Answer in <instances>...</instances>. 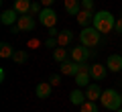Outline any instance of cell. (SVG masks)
Wrapping results in <instances>:
<instances>
[{
  "label": "cell",
  "instance_id": "6da1fadb",
  "mask_svg": "<svg viewBox=\"0 0 122 112\" xmlns=\"http://www.w3.org/2000/svg\"><path fill=\"white\" fill-rule=\"evenodd\" d=\"M92 25L96 27L102 35L112 33L114 27H116V16H114L112 12H108V10H100V12L94 14V22H92Z\"/></svg>",
  "mask_w": 122,
  "mask_h": 112
},
{
  "label": "cell",
  "instance_id": "7a4b0ae2",
  "mask_svg": "<svg viewBox=\"0 0 122 112\" xmlns=\"http://www.w3.org/2000/svg\"><path fill=\"white\" fill-rule=\"evenodd\" d=\"M100 102H102V106H104V108L116 112L118 108L122 106V94H120V92H116V90H112V88H108V90L102 92Z\"/></svg>",
  "mask_w": 122,
  "mask_h": 112
},
{
  "label": "cell",
  "instance_id": "3957f363",
  "mask_svg": "<svg viewBox=\"0 0 122 112\" xmlns=\"http://www.w3.org/2000/svg\"><path fill=\"white\" fill-rule=\"evenodd\" d=\"M100 31L96 29V27H83L81 33H79V41H81V45H86V47H96L98 43H100Z\"/></svg>",
  "mask_w": 122,
  "mask_h": 112
},
{
  "label": "cell",
  "instance_id": "277c9868",
  "mask_svg": "<svg viewBox=\"0 0 122 112\" xmlns=\"http://www.w3.org/2000/svg\"><path fill=\"white\" fill-rule=\"evenodd\" d=\"M37 16H39V22L43 27H47V29H53V27L57 25V12L51 8V6H49V8H43Z\"/></svg>",
  "mask_w": 122,
  "mask_h": 112
},
{
  "label": "cell",
  "instance_id": "5b68a950",
  "mask_svg": "<svg viewBox=\"0 0 122 112\" xmlns=\"http://www.w3.org/2000/svg\"><path fill=\"white\" fill-rule=\"evenodd\" d=\"M16 27L22 31V33H30V31L35 29V18H33V14H30V12L29 14H20Z\"/></svg>",
  "mask_w": 122,
  "mask_h": 112
},
{
  "label": "cell",
  "instance_id": "8992f818",
  "mask_svg": "<svg viewBox=\"0 0 122 112\" xmlns=\"http://www.w3.org/2000/svg\"><path fill=\"white\" fill-rule=\"evenodd\" d=\"M90 55H92V51H90V47H86V45H77L75 49H71V59L77 61V63H83Z\"/></svg>",
  "mask_w": 122,
  "mask_h": 112
},
{
  "label": "cell",
  "instance_id": "52a82bcc",
  "mask_svg": "<svg viewBox=\"0 0 122 112\" xmlns=\"http://www.w3.org/2000/svg\"><path fill=\"white\" fill-rule=\"evenodd\" d=\"M18 16H20V14H18L14 8H8V10H4V12L0 14V22L6 25V27H12V25L18 22Z\"/></svg>",
  "mask_w": 122,
  "mask_h": 112
},
{
  "label": "cell",
  "instance_id": "ba28073f",
  "mask_svg": "<svg viewBox=\"0 0 122 112\" xmlns=\"http://www.w3.org/2000/svg\"><path fill=\"white\" fill-rule=\"evenodd\" d=\"M106 73H108V67H106V65H102V63H94V65H90V75H92V80H94V82H100V80H104V78H106Z\"/></svg>",
  "mask_w": 122,
  "mask_h": 112
},
{
  "label": "cell",
  "instance_id": "9c48e42d",
  "mask_svg": "<svg viewBox=\"0 0 122 112\" xmlns=\"http://www.w3.org/2000/svg\"><path fill=\"white\" fill-rule=\"evenodd\" d=\"M51 84L49 82H39L37 84V88H35V94H37V98H41V100H45V98H49L51 96Z\"/></svg>",
  "mask_w": 122,
  "mask_h": 112
},
{
  "label": "cell",
  "instance_id": "30bf717a",
  "mask_svg": "<svg viewBox=\"0 0 122 112\" xmlns=\"http://www.w3.org/2000/svg\"><path fill=\"white\" fill-rule=\"evenodd\" d=\"M106 67L110 71H122V55H108Z\"/></svg>",
  "mask_w": 122,
  "mask_h": 112
},
{
  "label": "cell",
  "instance_id": "8fae6325",
  "mask_svg": "<svg viewBox=\"0 0 122 112\" xmlns=\"http://www.w3.org/2000/svg\"><path fill=\"white\" fill-rule=\"evenodd\" d=\"M77 22L81 27H90V22H94V10H86L81 8L77 12Z\"/></svg>",
  "mask_w": 122,
  "mask_h": 112
},
{
  "label": "cell",
  "instance_id": "7c38bea8",
  "mask_svg": "<svg viewBox=\"0 0 122 112\" xmlns=\"http://www.w3.org/2000/svg\"><path fill=\"white\" fill-rule=\"evenodd\" d=\"M30 4H33L30 0H14V2H12V8L16 10L18 14H29L30 12Z\"/></svg>",
  "mask_w": 122,
  "mask_h": 112
},
{
  "label": "cell",
  "instance_id": "4fadbf2b",
  "mask_svg": "<svg viewBox=\"0 0 122 112\" xmlns=\"http://www.w3.org/2000/svg\"><path fill=\"white\" fill-rule=\"evenodd\" d=\"M102 92H104V90H100V86H98V84H90V86L86 88V96H87V100H94V102L102 98Z\"/></svg>",
  "mask_w": 122,
  "mask_h": 112
},
{
  "label": "cell",
  "instance_id": "5bb4252c",
  "mask_svg": "<svg viewBox=\"0 0 122 112\" xmlns=\"http://www.w3.org/2000/svg\"><path fill=\"white\" fill-rule=\"evenodd\" d=\"M73 41V33H71L69 29H63L59 31V35H57V43L61 45V47H67V45Z\"/></svg>",
  "mask_w": 122,
  "mask_h": 112
},
{
  "label": "cell",
  "instance_id": "9a60e30c",
  "mask_svg": "<svg viewBox=\"0 0 122 112\" xmlns=\"http://www.w3.org/2000/svg\"><path fill=\"white\" fill-rule=\"evenodd\" d=\"M86 100H87V96L83 94L81 90H73V92L69 94V102L73 104V106H81V104L86 102Z\"/></svg>",
  "mask_w": 122,
  "mask_h": 112
},
{
  "label": "cell",
  "instance_id": "2e32d148",
  "mask_svg": "<svg viewBox=\"0 0 122 112\" xmlns=\"http://www.w3.org/2000/svg\"><path fill=\"white\" fill-rule=\"evenodd\" d=\"M65 10L71 16H77V12L81 10V0H65Z\"/></svg>",
  "mask_w": 122,
  "mask_h": 112
},
{
  "label": "cell",
  "instance_id": "e0dca14e",
  "mask_svg": "<svg viewBox=\"0 0 122 112\" xmlns=\"http://www.w3.org/2000/svg\"><path fill=\"white\" fill-rule=\"evenodd\" d=\"M90 82H92L90 71H79L77 75H75V84H77L79 88H87V86H90Z\"/></svg>",
  "mask_w": 122,
  "mask_h": 112
},
{
  "label": "cell",
  "instance_id": "ac0fdd59",
  "mask_svg": "<svg viewBox=\"0 0 122 112\" xmlns=\"http://www.w3.org/2000/svg\"><path fill=\"white\" fill-rule=\"evenodd\" d=\"M12 61L14 63H26V61H29V53L25 51V49H16V51H14V55H12Z\"/></svg>",
  "mask_w": 122,
  "mask_h": 112
},
{
  "label": "cell",
  "instance_id": "d6986e66",
  "mask_svg": "<svg viewBox=\"0 0 122 112\" xmlns=\"http://www.w3.org/2000/svg\"><path fill=\"white\" fill-rule=\"evenodd\" d=\"M12 55H14L12 45H8V43H0V57H2V59H8V57H12Z\"/></svg>",
  "mask_w": 122,
  "mask_h": 112
},
{
  "label": "cell",
  "instance_id": "ffe728a7",
  "mask_svg": "<svg viewBox=\"0 0 122 112\" xmlns=\"http://www.w3.org/2000/svg\"><path fill=\"white\" fill-rule=\"evenodd\" d=\"M53 59L59 61V63H63V61L67 59V51L61 47V45H59V47H55V49H53Z\"/></svg>",
  "mask_w": 122,
  "mask_h": 112
},
{
  "label": "cell",
  "instance_id": "44dd1931",
  "mask_svg": "<svg viewBox=\"0 0 122 112\" xmlns=\"http://www.w3.org/2000/svg\"><path fill=\"white\" fill-rule=\"evenodd\" d=\"M79 112H98V106L94 100H86V102L79 106Z\"/></svg>",
  "mask_w": 122,
  "mask_h": 112
},
{
  "label": "cell",
  "instance_id": "7402d4cb",
  "mask_svg": "<svg viewBox=\"0 0 122 112\" xmlns=\"http://www.w3.org/2000/svg\"><path fill=\"white\" fill-rule=\"evenodd\" d=\"M45 47H47V49H55V47H59V43H57V37H49V39H45Z\"/></svg>",
  "mask_w": 122,
  "mask_h": 112
},
{
  "label": "cell",
  "instance_id": "603a6c76",
  "mask_svg": "<svg viewBox=\"0 0 122 112\" xmlns=\"http://www.w3.org/2000/svg\"><path fill=\"white\" fill-rule=\"evenodd\" d=\"M41 10H43V4L41 2H33L30 4V14H39Z\"/></svg>",
  "mask_w": 122,
  "mask_h": 112
},
{
  "label": "cell",
  "instance_id": "cb8c5ba5",
  "mask_svg": "<svg viewBox=\"0 0 122 112\" xmlns=\"http://www.w3.org/2000/svg\"><path fill=\"white\" fill-rule=\"evenodd\" d=\"M49 84H51V86H59L61 84V75L59 73H53L51 78H49Z\"/></svg>",
  "mask_w": 122,
  "mask_h": 112
},
{
  "label": "cell",
  "instance_id": "d4e9b609",
  "mask_svg": "<svg viewBox=\"0 0 122 112\" xmlns=\"http://www.w3.org/2000/svg\"><path fill=\"white\" fill-rule=\"evenodd\" d=\"M81 8H86V10H94V0H81Z\"/></svg>",
  "mask_w": 122,
  "mask_h": 112
},
{
  "label": "cell",
  "instance_id": "484cf974",
  "mask_svg": "<svg viewBox=\"0 0 122 112\" xmlns=\"http://www.w3.org/2000/svg\"><path fill=\"white\" fill-rule=\"evenodd\" d=\"M114 31H116V33H122V16L116 18V27H114Z\"/></svg>",
  "mask_w": 122,
  "mask_h": 112
},
{
  "label": "cell",
  "instance_id": "4316f807",
  "mask_svg": "<svg viewBox=\"0 0 122 112\" xmlns=\"http://www.w3.org/2000/svg\"><path fill=\"white\" fill-rule=\"evenodd\" d=\"M39 2H41V4L45 6V8H49V6H51L53 2H55V0H39Z\"/></svg>",
  "mask_w": 122,
  "mask_h": 112
},
{
  "label": "cell",
  "instance_id": "83f0119b",
  "mask_svg": "<svg viewBox=\"0 0 122 112\" xmlns=\"http://www.w3.org/2000/svg\"><path fill=\"white\" fill-rule=\"evenodd\" d=\"M57 35H59V31H57L55 27H53V29H49V37H57Z\"/></svg>",
  "mask_w": 122,
  "mask_h": 112
},
{
  "label": "cell",
  "instance_id": "f1b7e54d",
  "mask_svg": "<svg viewBox=\"0 0 122 112\" xmlns=\"http://www.w3.org/2000/svg\"><path fill=\"white\" fill-rule=\"evenodd\" d=\"M10 33H20V29H18L16 25H12V27H10Z\"/></svg>",
  "mask_w": 122,
  "mask_h": 112
},
{
  "label": "cell",
  "instance_id": "f546056e",
  "mask_svg": "<svg viewBox=\"0 0 122 112\" xmlns=\"http://www.w3.org/2000/svg\"><path fill=\"white\" fill-rule=\"evenodd\" d=\"M116 112H122V106H120V108H118V110H116Z\"/></svg>",
  "mask_w": 122,
  "mask_h": 112
},
{
  "label": "cell",
  "instance_id": "4dcf8cb0",
  "mask_svg": "<svg viewBox=\"0 0 122 112\" xmlns=\"http://www.w3.org/2000/svg\"><path fill=\"white\" fill-rule=\"evenodd\" d=\"M120 55H122V51H120Z\"/></svg>",
  "mask_w": 122,
  "mask_h": 112
},
{
  "label": "cell",
  "instance_id": "1f68e13d",
  "mask_svg": "<svg viewBox=\"0 0 122 112\" xmlns=\"http://www.w3.org/2000/svg\"><path fill=\"white\" fill-rule=\"evenodd\" d=\"M120 94H122V92H120Z\"/></svg>",
  "mask_w": 122,
  "mask_h": 112
},
{
  "label": "cell",
  "instance_id": "d6a6232c",
  "mask_svg": "<svg viewBox=\"0 0 122 112\" xmlns=\"http://www.w3.org/2000/svg\"><path fill=\"white\" fill-rule=\"evenodd\" d=\"M120 73H122V71H120Z\"/></svg>",
  "mask_w": 122,
  "mask_h": 112
}]
</instances>
